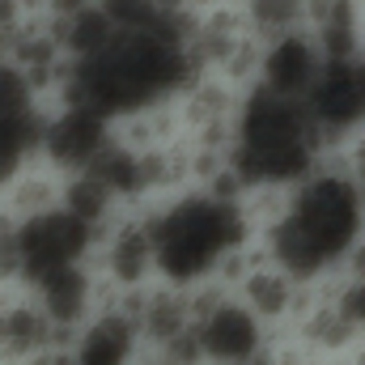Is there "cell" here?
<instances>
[{
    "mask_svg": "<svg viewBox=\"0 0 365 365\" xmlns=\"http://www.w3.org/2000/svg\"><path fill=\"white\" fill-rule=\"evenodd\" d=\"M247 208L255 247L302 284L331 280L365 238V191L327 162L289 191L247 195Z\"/></svg>",
    "mask_w": 365,
    "mask_h": 365,
    "instance_id": "obj_1",
    "label": "cell"
},
{
    "mask_svg": "<svg viewBox=\"0 0 365 365\" xmlns=\"http://www.w3.org/2000/svg\"><path fill=\"white\" fill-rule=\"evenodd\" d=\"M153 221V272L162 284L200 289L217 284L230 259L255 247V221L247 200L212 195V191H179L149 204Z\"/></svg>",
    "mask_w": 365,
    "mask_h": 365,
    "instance_id": "obj_2",
    "label": "cell"
},
{
    "mask_svg": "<svg viewBox=\"0 0 365 365\" xmlns=\"http://www.w3.org/2000/svg\"><path fill=\"white\" fill-rule=\"evenodd\" d=\"M200 73L191 68L179 34H115L106 51L68 68L60 98L86 102L110 123L179 98Z\"/></svg>",
    "mask_w": 365,
    "mask_h": 365,
    "instance_id": "obj_3",
    "label": "cell"
},
{
    "mask_svg": "<svg viewBox=\"0 0 365 365\" xmlns=\"http://www.w3.org/2000/svg\"><path fill=\"white\" fill-rule=\"evenodd\" d=\"M323 162L327 149L310 132L306 110L297 102L272 98L264 90H247L238 98L230 132V170L238 175L247 195L289 191Z\"/></svg>",
    "mask_w": 365,
    "mask_h": 365,
    "instance_id": "obj_4",
    "label": "cell"
},
{
    "mask_svg": "<svg viewBox=\"0 0 365 365\" xmlns=\"http://www.w3.org/2000/svg\"><path fill=\"white\" fill-rule=\"evenodd\" d=\"M195 293V323L191 340L204 365H255L268 357L272 331L225 289V284H200Z\"/></svg>",
    "mask_w": 365,
    "mask_h": 365,
    "instance_id": "obj_5",
    "label": "cell"
},
{
    "mask_svg": "<svg viewBox=\"0 0 365 365\" xmlns=\"http://www.w3.org/2000/svg\"><path fill=\"white\" fill-rule=\"evenodd\" d=\"M98 230L77 221L64 208H47L38 217L17 221V251H21V289L64 268H81L93 259Z\"/></svg>",
    "mask_w": 365,
    "mask_h": 365,
    "instance_id": "obj_6",
    "label": "cell"
},
{
    "mask_svg": "<svg viewBox=\"0 0 365 365\" xmlns=\"http://www.w3.org/2000/svg\"><path fill=\"white\" fill-rule=\"evenodd\" d=\"M115 123L86 102L60 98L43 115V136H38V162L51 166L56 175H81L90 162L106 149Z\"/></svg>",
    "mask_w": 365,
    "mask_h": 365,
    "instance_id": "obj_7",
    "label": "cell"
},
{
    "mask_svg": "<svg viewBox=\"0 0 365 365\" xmlns=\"http://www.w3.org/2000/svg\"><path fill=\"white\" fill-rule=\"evenodd\" d=\"M310 132L331 153L336 140H344L353 128L365 123V56L361 60H327L314 90L302 102Z\"/></svg>",
    "mask_w": 365,
    "mask_h": 365,
    "instance_id": "obj_8",
    "label": "cell"
},
{
    "mask_svg": "<svg viewBox=\"0 0 365 365\" xmlns=\"http://www.w3.org/2000/svg\"><path fill=\"white\" fill-rule=\"evenodd\" d=\"M323 51L314 43L310 30H289V34H276L259 43V68H255V86L251 90H264L272 98L284 102H306V93L314 90L319 73H323Z\"/></svg>",
    "mask_w": 365,
    "mask_h": 365,
    "instance_id": "obj_9",
    "label": "cell"
},
{
    "mask_svg": "<svg viewBox=\"0 0 365 365\" xmlns=\"http://www.w3.org/2000/svg\"><path fill=\"white\" fill-rule=\"evenodd\" d=\"M26 293L38 302V310L47 314V323H51L64 340H68L77 327H86L93 314H98V306L106 302V293H102V284H98V276H93L90 264L43 276V280L26 284Z\"/></svg>",
    "mask_w": 365,
    "mask_h": 365,
    "instance_id": "obj_10",
    "label": "cell"
},
{
    "mask_svg": "<svg viewBox=\"0 0 365 365\" xmlns=\"http://www.w3.org/2000/svg\"><path fill=\"white\" fill-rule=\"evenodd\" d=\"M64 344L26 289H0V365H26L43 349Z\"/></svg>",
    "mask_w": 365,
    "mask_h": 365,
    "instance_id": "obj_11",
    "label": "cell"
},
{
    "mask_svg": "<svg viewBox=\"0 0 365 365\" xmlns=\"http://www.w3.org/2000/svg\"><path fill=\"white\" fill-rule=\"evenodd\" d=\"M242 26L264 43L289 30H306L310 21V0H234Z\"/></svg>",
    "mask_w": 365,
    "mask_h": 365,
    "instance_id": "obj_12",
    "label": "cell"
},
{
    "mask_svg": "<svg viewBox=\"0 0 365 365\" xmlns=\"http://www.w3.org/2000/svg\"><path fill=\"white\" fill-rule=\"evenodd\" d=\"M327 293H331L340 319L349 323V331H353L357 340H365V272L340 276L336 284H327Z\"/></svg>",
    "mask_w": 365,
    "mask_h": 365,
    "instance_id": "obj_13",
    "label": "cell"
},
{
    "mask_svg": "<svg viewBox=\"0 0 365 365\" xmlns=\"http://www.w3.org/2000/svg\"><path fill=\"white\" fill-rule=\"evenodd\" d=\"M255 365H272V361H268V357H264V361H255Z\"/></svg>",
    "mask_w": 365,
    "mask_h": 365,
    "instance_id": "obj_14",
    "label": "cell"
}]
</instances>
